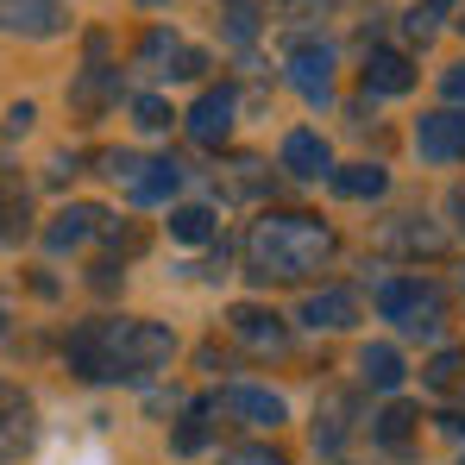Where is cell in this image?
I'll return each mask as SVG.
<instances>
[{
	"mask_svg": "<svg viewBox=\"0 0 465 465\" xmlns=\"http://www.w3.org/2000/svg\"><path fill=\"white\" fill-rule=\"evenodd\" d=\"M333 252V232L321 227L314 214H264L258 227L245 232V264L264 283H296L321 271V258Z\"/></svg>",
	"mask_w": 465,
	"mask_h": 465,
	"instance_id": "obj_1",
	"label": "cell"
},
{
	"mask_svg": "<svg viewBox=\"0 0 465 465\" xmlns=\"http://www.w3.org/2000/svg\"><path fill=\"white\" fill-rule=\"evenodd\" d=\"M101 333H107V384H139V378H152L157 365L176 352V340H170V327H157V321H101Z\"/></svg>",
	"mask_w": 465,
	"mask_h": 465,
	"instance_id": "obj_2",
	"label": "cell"
},
{
	"mask_svg": "<svg viewBox=\"0 0 465 465\" xmlns=\"http://www.w3.org/2000/svg\"><path fill=\"white\" fill-rule=\"evenodd\" d=\"M378 314L396 321L402 333H440L447 296H440V283H428V277H384V283H378Z\"/></svg>",
	"mask_w": 465,
	"mask_h": 465,
	"instance_id": "obj_3",
	"label": "cell"
},
{
	"mask_svg": "<svg viewBox=\"0 0 465 465\" xmlns=\"http://www.w3.org/2000/svg\"><path fill=\"white\" fill-rule=\"evenodd\" d=\"M32 440H38V409H32V396L0 378V465L19 460Z\"/></svg>",
	"mask_w": 465,
	"mask_h": 465,
	"instance_id": "obj_4",
	"label": "cell"
},
{
	"mask_svg": "<svg viewBox=\"0 0 465 465\" xmlns=\"http://www.w3.org/2000/svg\"><path fill=\"white\" fill-rule=\"evenodd\" d=\"M415 152L428 157V163H453V157H465V114H453V107L421 114V120H415Z\"/></svg>",
	"mask_w": 465,
	"mask_h": 465,
	"instance_id": "obj_5",
	"label": "cell"
},
{
	"mask_svg": "<svg viewBox=\"0 0 465 465\" xmlns=\"http://www.w3.org/2000/svg\"><path fill=\"white\" fill-rule=\"evenodd\" d=\"M70 25L64 0H0V32H19V38H57Z\"/></svg>",
	"mask_w": 465,
	"mask_h": 465,
	"instance_id": "obj_6",
	"label": "cell"
},
{
	"mask_svg": "<svg viewBox=\"0 0 465 465\" xmlns=\"http://www.w3.org/2000/svg\"><path fill=\"white\" fill-rule=\"evenodd\" d=\"M378 252H390V258H440L447 252V232L428 227V221H384Z\"/></svg>",
	"mask_w": 465,
	"mask_h": 465,
	"instance_id": "obj_7",
	"label": "cell"
},
{
	"mask_svg": "<svg viewBox=\"0 0 465 465\" xmlns=\"http://www.w3.org/2000/svg\"><path fill=\"white\" fill-rule=\"evenodd\" d=\"M227 327H232V340L252 346V352H283V340H290V327L271 309H258V302H239V309L227 314Z\"/></svg>",
	"mask_w": 465,
	"mask_h": 465,
	"instance_id": "obj_8",
	"label": "cell"
},
{
	"mask_svg": "<svg viewBox=\"0 0 465 465\" xmlns=\"http://www.w3.org/2000/svg\"><path fill=\"white\" fill-rule=\"evenodd\" d=\"M101 227H107V214H101L94 202H70V208H57V214H51L45 245H51V252H76V245H88Z\"/></svg>",
	"mask_w": 465,
	"mask_h": 465,
	"instance_id": "obj_9",
	"label": "cell"
},
{
	"mask_svg": "<svg viewBox=\"0 0 465 465\" xmlns=\"http://www.w3.org/2000/svg\"><path fill=\"white\" fill-rule=\"evenodd\" d=\"M214 409H227L232 421H245V428H277L283 421V396H271V390H252V384H232L214 396Z\"/></svg>",
	"mask_w": 465,
	"mask_h": 465,
	"instance_id": "obj_10",
	"label": "cell"
},
{
	"mask_svg": "<svg viewBox=\"0 0 465 465\" xmlns=\"http://www.w3.org/2000/svg\"><path fill=\"white\" fill-rule=\"evenodd\" d=\"M290 88L309 94V101H327V88H333V51L327 45H296L290 51Z\"/></svg>",
	"mask_w": 465,
	"mask_h": 465,
	"instance_id": "obj_11",
	"label": "cell"
},
{
	"mask_svg": "<svg viewBox=\"0 0 465 465\" xmlns=\"http://www.w3.org/2000/svg\"><path fill=\"white\" fill-rule=\"evenodd\" d=\"M64 359H70L76 378L107 384V333H101V321H82L76 333H70V346H64Z\"/></svg>",
	"mask_w": 465,
	"mask_h": 465,
	"instance_id": "obj_12",
	"label": "cell"
},
{
	"mask_svg": "<svg viewBox=\"0 0 465 465\" xmlns=\"http://www.w3.org/2000/svg\"><path fill=\"white\" fill-rule=\"evenodd\" d=\"M277 163H283L290 176H302V183L333 176V152H327V139H321V133H290V139H283V152H277Z\"/></svg>",
	"mask_w": 465,
	"mask_h": 465,
	"instance_id": "obj_13",
	"label": "cell"
},
{
	"mask_svg": "<svg viewBox=\"0 0 465 465\" xmlns=\"http://www.w3.org/2000/svg\"><path fill=\"white\" fill-rule=\"evenodd\" d=\"M189 133H195L202 145H227V133H232V88H208V94L189 107Z\"/></svg>",
	"mask_w": 465,
	"mask_h": 465,
	"instance_id": "obj_14",
	"label": "cell"
},
{
	"mask_svg": "<svg viewBox=\"0 0 465 465\" xmlns=\"http://www.w3.org/2000/svg\"><path fill=\"white\" fill-rule=\"evenodd\" d=\"M302 321H309L314 333H340V327L359 321V296L352 290H314L309 302H302Z\"/></svg>",
	"mask_w": 465,
	"mask_h": 465,
	"instance_id": "obj_15",
	"label": "cell"
},
{
	"mask_svg": "<svg viewBox=\"0 0 465 465\" xmlns=\"http://www.w3.org/2000/svg\"><path fill=\"white\" fill-rule=\"evenodd\" d=\"M183 189V163L176 157H152V163H139V176L126 183V195L139 202V208H152V202H170Z\"/></svg>",
	"mask_w": 465,
	"mask_h": 465,
	"instance_id": "obj_16",
	"label": "cell"
},
{
	"mask_svg": "<svg viewBox=\"0 0 465 465\" xmlns=\"http://www.w3.org/2000/svg\"><path fill=\"white\" fill-rule=\"evenodd\" d=\"M415 88V64L402 51H371L365 57V94H409Z\"/></svg>",
	"mask_w": 465,
	"mask_h": 465,
	"instance_id": "obj_17",
	"label": "cell"
},
{
	"mask_svg": "<svg viewBox=\"0 0 465 465\" xmlns=\"http://www.w3.org/2000/svg\"><path fill=\"white\" fill-rule=\"evenodd\" d=\"M25 232H32V195L19 176L0 170V245H19Z\"/></svg>",
	"mask_w": 465,
	"mask_h": 465,
	"instance_id": "obj_18",
	"label": "cell"
},
{
	"mask_svg": "<svg viewBox=\"0 0 465 465\" xmlns=\"http://www.w3.org/2000/svg\"><path fill=\"white\" fill-rule=\"evenodd\" d=\"M384 189H390L384 163H346V170H333V195H346V202H378Z\"/></svg>",
	"mask_w": 465,
	"mask_h": 465,
	"instance_id": "obj_19",
	"label": "cell"
},
{
	"mask_svg": "<svg viewBox=\"0 0 465 465\" xmlns=\"http://www.w3.org/2000/svg\"><path fill=\"white\" fill-rule=\"evenodd\" d=\"M114 88H120V82H114V70H101V64H88V70H82V82L70 88V107H76L82 120H94V114H101V107L114 101Z\"/></svg>",
	"mask_w": 465,
	"mask_h": 465,
	"instance_id": "obj_20",
	"label": "cell"
},
{
	"mask_svg": "<svg viewBox=\"0 0 465 465\" xmlns=\"http://www.w3.org/2000/svg\"><path fill=\"white\" fill-rule=\"evenodd\" d=\"M421 384L434 390V396H465V352H460V346L434 352V359H428V371H421Z\"/></svg>",
	"mask_w": 465,
	"mask_h": 465,
	"instance_id": "obj_21",
	"label": "cell"
},
{
	"mask_svg": "<svg viewBox=\"0 0 465 465\" xmlns=\"http://www.w3.org/2000/svg\"><path fill=\"white\" fill-rule=\"evenodd\" d=\"M170 239H183V245H208V239H214V208H202V202L170 208Z\"/></svg>",
	"mask_w": 465,
	"mask_h": 465,
	"instance_id": "obj_22",
	"label": "cell"
},
{
	"mask_svg": "<svg viewBox=\"0 0 465 465\" xmlns=\"http://www.w3.org/2000/svg\"><path fill=\"white\" fill-rule=\"evenodd\" d=\"M359 378H365L371 390H396V384H402V352H396V346H365Z\"/></svg>",
	"mask_w": 465,
	"mask_h": 465,
	"instance_id": "obj_23",
	"label": "cell"
},
{
	"mask_svg": "<svg viewBox=\"0 0 465 465\" xmlns=\"http://www.w3.org/2000/svg\"><path fill=\"white\" fill-rule=\"evenodd\" d=\"M409 434H415V409L409 402H390L384 415L371 421V440L378 447H409Z\"/></svg>",
	"mask_w": 465,
	"mask_h": 465,
	"instance_id": "obj_24",
	"label": "cell"
},
{
	"mask_svg": "<svg viewBox=\"0 0 465 465\" xmlns=\"http://www.w3.org/2000/svg\"><path fill=\"white\" fill-rule=\"evenodd\" d=\"M346 415H352V402H346V396H333V402H327V415H321V428H314V447H321V453H340V440H346V428H352Z\"/></svg>",
	"mask_w": 465,
	"mask_h": 465,
	"instance_id": "obj_25",
	"label": "cell"
},
{
	"mask_svg": "<svg viewBox=\"0 0 465 465\" xmlns=\"http://www.w3.org/2000/svg\"><path fill=\"white\" fill-rule=\"evenodd\" d=\"M170 447H176V453H202V447H208V402H195V409L183 415V428L170 434Z\"/></svg>",
	"mask_w": 465,
	"mask_h": 465,
	"instance_id": "obj_26",
	"label": "cell"
},
{
	"mask_svg": "<svg viewBox=\"0 0 465 465\" xmlns=\"http://www.w3.org/2000/svg\"><path fill=\"white\" fill-rule=\"evenodd\" d=\"M176 51H183V45H176L170 32H152V38L139 45V70H157V64H163V76H170V64H176Z\"/></svg>",
	"mask_w": 465,
	"mask_h": 465,
	"instance_id": "obj_27",
	"label": "cell"
},
{
	"mask_svg": "<svg viewBox=\"0 0 465 465\" xmlns=\"http://www.w3.org/2000/svg\"><path fill=\"white\" fill-rule=\"evenodd\" d=\"M440 13H447V0H428V6H415L402 25H409V38H434L440 32Z\"/></svg>",
	"mask_w": 465,
	"mask_h": 465,
	"instance_id": "obj_28",
	"label": "cell"
},
{
	"mask_svg": "<svg viewBox=\"0 0 465 465\" xmlns=\"http://www.w3.org/2000/svg\"><path fill=\"white\" fill-rule=\"evenodd\" d=\"M133 120H139L145 133H163V126H170V107H163L157 94H139V101H133Z\"/></svg>",
	"mask_w": 465,
	"mask_h": 465,
	"instance_id": "obj_29",
	"label": "cell"
},
{
	"mask_svg": "<svg viewBox=\"0 0 465 465\" xmlns=\"http://www.w3.org/2000/svg\"><path fill=\"white\" fill-rule=\"evenodd\" d=\"M227 465H290V460H283L277 447H232Z\"/></svg>",
	"mask_w": 465,
	"mask_h": 465,
	"instance_id": "obj_30",
	"label": "cell"
},
{
	"mask_svg": "<svg viewBox=\"0 0 465 465\" xmlns=\"http://www.w3.org/2000/svg\"><path fill=\"white\" fill-rule=\"evenodd\" d=\"M101 163H107V176H114V183H133V176H139V157H133V152H107Z\"/></svg>",
	"mask_w": 465,
	"mask_h": 465,
	"instance_id": "obj_31",
	"label": "cell"
},
{
	"mask_svg": "<svg viewBox=\"0 0 465 465\" xmlns=\"http://www.w3.org/2000/svg\"><path fill=\"white\" fill-rule=\"evenodd\" d=\"M202 70H208V57H202V51H189V45H183V51H176V64H170V76H202Z\"/></svg>",
	"mask_w": 465,
	"mask_h": 465,
	"instance_id": "obj_32",
	"label": "cell"
},
{
	"mask_svg": "<svg viewBox=\"0 0 465 465\" xmlns=\"http://www.w3.org/2000/svg\"><path fill=\"white\" fill-rule=\"evenodd\" d=\"M32 120H38V107H32V101H19V107H6V133H25Z\"/></svg>",
	"mask_w": 465,
	"mask_h": 465,
	"instance_id": "obj_33",
	"label": "cell"
},
{
	"mask_svg": "<svg viewBox=\"0 0 465 465\" xmlns=\"http://www.w3.org/2000/svg\"><path fill=\"white\" fill-rule=\"evenodd\" d=\"M440 88H447V101H465V64H453V70L440 76Z\"/></svg>",
	"mask_w": 465,
	"mask_h": 465,
	"instance_id": "obj_34",
	"label": "cell"
},
{
	"mask_svg": "<svg viewBox=\"0 0 465 465\" xmlns=\"http://www.w3.org/2000/svg\"><path fill=\"white\" fill-rule=\"evenodd\" d=\"M440 428H447L453 440H465V409H447V415H440Z\"/></svg>",
	"mask_w": 465,
	"mask_h": 465,
	"instance_id": "obj_35",
	"label": "cell"
},
{
	"mask_svg": "<svg viewBox=\"0 0 465 465\" xmlns=\"http://www.w3.org/2000/svg\"><path fill=\"white\" fill-rule=\"evenodd\" d=\"M447 208H453V221H460V232H465V183H453V195H447Z\"/></svg>",
	"mask_w": 465,
	"mask_h": 465,
	"instance_id": "obj_36",
	"label": "cell"
},
{
	"mask_svg": "<svg viewBox=\"0 0 465 465\" xmlns=\"http://www.w3.org/2000/svg\"><path fill=\"white\" fill-rule=\"evenodd\" d=\"M139 6H163V0H139Z\"/></svg>",
	"mask_w": 465,
	"mask_h": 465,
	"instance_id": "obj_37",
	"label": "cell"
},
{
	"mask_svg": "<svg viewBox=\"0 0 465 465\" xmlns=\"http://www.w3.org/2000/svg\"><path fill=\"white\" fill-rule=\"evenodd\" d=\"M460 32H465V19H460Z\"/></svg>",
	"mask_w": 465,
	"mask_h": 465,
	"instance_id": "obj_38",
	"label": "cell"
}]
</instances>
